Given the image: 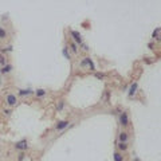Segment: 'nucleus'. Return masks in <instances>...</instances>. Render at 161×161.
<instances>
[{
	"instance_id": "nucleus-13",
	"label": "nucleus",
	"mask_w": 161,
	"mask_h": 161,
	"mask_svg": "<svg viewBox=\"0 0 161 161\" xmlns=\"http://www.w3.org/2000/svg\"><path fill=\"white\" fill-rule=\"evenodd\" d=\"M113 161H124V154H122L121 152L115 150L113 153Z\"/></svg>"
},
{
	"instance_id": "nucleus-2",
	"label": "nucleus",
	"mask_w": 161,
	"mask_h": 161,
	"mask_svg": "<svg viewBox=\"0 0 161 161\" xmlns=\"http://www.w3.org/2000/svg\"><path fill=\"white\" fill-rule=\"evenodd\" d=\"M81 67H87L90 71H93V73H95V66H94V62H93V59L91 58H83L82 60H81Z\"/></svg>"
},
{
	"instance_id": "nucleus-5",
	"label": "nucleus",
	"mask_w": 161,
	"mask_h": 161,
	"mask_svg": "<svg viewBox=\"0 0 161 161\" xmlns=\"http://www.w3.org/2000/svg\"><path fill=\"white\" fill-rule=\"evenodd\" d=\"M28 148H30V145H28V141L26 140V138L20 140V141H18L15 144V149L16 150H20V152H24V150H27Z\"/></svg>"
},
{
	"instance_id": "nucleus-24",
	"label": "nucleus",
	"mask_w": 161,
	"mask_h": 161,
	"mask_svg": "<svg viewBox=\"0 0 161 161\" xmlns=\"http://www.w3.org/2000/svg\"><path fill=\"white\" fill-rule=\"evenodd\" d=\"M24 156H26V154H24V152H22V153L19 154V158H18V160H19V161H22V160L24 158Z\"/></svg>"
},
{
	"instance_id": "nucleus-15",
	"label": "nucleus",
	"mask_w": 161,
	"mask_h": 161,
	"mask_svg": "<svg viewBox=\"0 0 161 161\" xmlns=\"http://www.w3.org/2000/svg\"><path fill=\"white\" fill-rule=\"evenodd\" d=\"M55 109H56V111H63V109H65V101L63 99H59L58 102H56V105H55Z\"/></svg>"
},
{
	"instance_id": "nucleus-7",
	"label": "nucleus",
	"mask_w": 161,
	"mask_h": 161,
	"mask_svg": "<svg viewBox=\"0 0 161 161\" xmlns=\"http://www.w3.org/2000/svg\"><path fill=\"white\" fill-rule=\"evenodd\" d=\"M137 90H138V82L134 81V82L130 83L129 91H128V97H129V98H133L134 95H136V93H137Z\"/></svg>"
},
{
	"instance_id": "nucleus-3",
	"label": "nucleus",
	"mask_w": 161,
	"mask_h": 161,
	"mask_svg": "<svg viewBox=\"0 0 161 161\" xmlns=\"http://www.w3.org/2000/svg\"><path fill=\"white\" fill-rule=\"evenodd\" d=\"M70 36L73 38V42H74L75 44L81 46V44L83 43V38H82V35H81L78 31H75V30H70Z\"/></svg>"
},
{
	"instance_id": "nucleus-11",
	"label": "nucleus",
	"mask_w": 161,
	"mask_h": 161,
	"mask_svg": "<svg viewBox=\"0 0 161 161\" xmlns=\"http://www.w3.org/2000/svg\"><path fill=\"white\" fill-rule=\"evenodd\" d=\"M62 55L67 59V60H71V52H70V50H69V46H65V47L62 48Z\"/></svg>"
},
{
	"instance_id": "nucleus-6",
	"label": "nucleus",
	"mask_w": 161,
	"mask_h": 161,
	"mask_svg": "<svg viewBox=\"0 0 161 161\" xmlns=\"http://www.w3.org/2000/svg\"><path fill=\"white\" fill-rule=\"evenodd\" d=\"M69 125H70V121H69V120H62V121H58L55 124L54 129L56 130V132H62V130H65L66 128H69Z\"/></svg>"
},
{
	"instance_id": "nucleus-8",
	"label": "nucleus",
	"mask_w": 161,
	"mask_h": 161,
	"mask_svg": "<svg viewBox=\"0 0 161 161\" xmlns=\"http://www.w3.org/2000/svg\"><path fill=\"white\" fill-rule=\"evenodd\" d=\"M35 94V90H32V89H19L18 90V95L19 97H28V95H34Z\"/></svg>"
},
{
	"instance_id": "nucleus-21",
	"label": "nucleus",
	"mask_w": 161,
	"mask_h": 161,
	"mask_svg": "<svg viewBox=\"0 0 161 161\" xmlns=\"http://www.w3.org/2000/svg\"><path fill=\"white\" fill-rule=\"evenodd\" d=\"M5 65H7V58L4 55L0 54V67H4Z\"/></svg>"
},
{
	"instance_id": "nucleus-23",
	"label": "nucleus",
	"mask_w": 161,
	"mask_h": 161,
	"mask_svg": "<svg viewBox=\"0 0 161 161\" xmlns=\"http://www.w3.org/2000/svg\"><path fill=\"white\" fill-rule=\"evenodd\" d=\"M81 47H82V50H83V51H89V50H90V48H89V46H87V44L85 43V42H83V43L81 44Z\"/></svg>"
},
{
	"instance_id": "nucleus-25",
	"label": "nucleus",
	"mask_w": 161,
	"mask_h": 161,
	"mask_svg": "<svg viewBox=\"0 0 161 161\" xmlns=\"http://www.w3.org/2000/svg\"><path fill=\"white\" fill-rule=\"evenodd\" d=\"M148 47H149V48H154V42H149V43H148Z\"/></svg>"
},
{
	"instance_id": "nucleus-4",
	"label": "nucleus",
	"mask_w": 161,
	"mask_h": 161,
	"mask_svg": "<svg viewBox=\"0 0 161 161\" xmlns=\"http://www.w3.org/2000/svg\"><path fill=\"white\" fill-rule=\"evenodd\" d=\"M5 105L8 107H14L18 105V97L15 94H7L5 97Z\"/></svg>"
},
{
	"instance_id": "nucleus-26",
	"label": "nucleus",
	"mask_w": 161,
	"mask_h": 161,
	"mask_svg": "<svg viewBox=\"0 0 161 161\" xmlns=\"http://www.w3.org/2000/svg\"><path fill=\"white\" fill-rule=\"evenodd\" d=\"M133 161H141V160H140V158H137V157H134V158H133Z\"/></svg>"
},
{
	"instance_id": "nucleus-17",
	"label": "nucleus",
	"mask_w": 161,
	"mask_h": 161,
	"mask_svg": "<svg viewBox=\"0 0 161 161\" xmlns=\"http://www.w3.org/2000/svg\"><path fill=\"white\" fill-rule=\"evenodd\" d=\"M46 94H47V91L44 90V89H38V90H35V95L38 98H43V97H46Z\"/></svg>"
},
{
	"instance_id": "nucleus-22",
	"label": "nucleus",
	"mask_w": 161,
	"mask_h": 161,
	"mask_svg": "<svg viewBox=\"0 0 161 161\" xmlns=\"http://www.w3.org/2000/svg\"><path fill=\"white\" fill-rule=\"evenodd\" d=\"M4 114H5L7 117H10V115L12 114V109H11V107H7V109H4Z\"/></svg>"
},
{
	"instance_id": "nucleus-19",
	"label": "nucleus",
	"mask_w": 161,
	"mask_h": 161,
	"mask_svg": "<svg viewBox=\"0 0 161 161\" xmlns=\"http://www.w3.org/2000/svg\"><path fill=\"white\" fill-rule=\"evenodd\" d=\"M7 36H8V32L5 31V28H4V27H1V26H0V40L7 39Z\"/></svg>"
},
{
	"instance_id": "nucleus-20",
	"label": "nucleus",
	"mask_w": 161,
	"mask_h": 161,
	"mask_svg": "<svg viewBox=\"0 0 161 161\" xmlns=\"http://www.w3.org/2000/svg\"><path fill=\"white\" fill-rule=\"evenodd\" d=\"M94 77H95L97 79H99V81H103L106 75L103 74V73H99V71H97V73H94Z\"/></svg>"
},
{
	"instance_id": "nucleus-9",
	"label": "nucleus",
	"mask_w": 161,
	"mask_h": 161,
	"mask_svg": "<svg viewBox=\"0 0 161 161\" xmlns=\"http://www.w3.org/2000/svg\"><path fill=\"white\" fill-rule=\"evenodd\" d=\"M129 141V133L125 132V130H122L118 133V142H128Z\"/></svg>"
},
{
	"instance_id": "nucleus-12",
	"label": "nucleus",
	"mask_w": 161,
	"mask_h": 161,
	"mask_svg": "<svg viewBox=\"0 0 161 161\" xmlns=\"http://www.w3.org/2000/svg\"><path fill=\"white\" fill-rule=\"evenodd\" d=\"M118 152H126V150L129 149V145H128V142H118Z\"/></svg>"
},
{
	"instance_id": "nucleus-18",
	"label": "nucleus",
	"mask_w": 161,
	"mask_h": 161,
	"mask_svg": "<svg viewBox=\"0 0 161 161\" xmlns=\"http://www.w3.org/2000/svg\"><path fill=\"white\" fill-rule=\"evenodd\" d=\"M158 34H161V27H157L153 32H152V38H153V39H157V40H161V38L158 36Z\"/></svg>"
},
{
	"instance_id": "nucleus-16",
	"label": "nucleus",
	"mask_w": 161,
	"mask_h": 161,
	"mask_svg": "<svg viewBox=\"0 0 161 161\" xmlns=\"http://www.w3.org/2000/svg\"><path fill=\"white\" fill-rule=\"evenodd\" d=\"M12 50H14V46H12V44H8V46H5V47L0 48V54L4 55L5 52H12Z\"/></svg>"
},
{
	"instance_id": "nucleus-1",
	"label": "nucleus",
	"mask_w": 161,
	"mask_h": 161,
	"mask_svg": "<svg viewBox=\"0 0 161 161\" xmlns=\"http://www.w3.org/2000/svg\"><path fill=\"white\" fill-rule=\"evenodd\" d=\"M118 122L122 128H126L129 126V113L128 111H121L120 115H118Z\"/></svg>"
},
{
	"instance_id": "nucleus-14",
	"label": "nucleus",
	"mask_w": 161,
	"mask_h": 161,
	"mask_svg": "<svg viewBox=\"0 0 161 161\" xmlns=\"http://www.w3.org/2000/svg\"><path fill=\"white\" fill-rule=\"evenodd\" d=\"M69 50H70V52H73V54H78V44H75L74 42H71V43H69Z\"/></svg>"
},
{
	"instance_id": "nucleus-10",
	"label": "nucleus",
	"mask_w": 161,
	"mask_h": 161,
	"mask_svg": "<svg viewBox=\"0 0 161 161\" xmlns=\"http://www.w3.org/2000/svg\"><path fill=\"white\" fill-rule=\"evenodd\" d=\"M12 65H10V63H7L4 67H0V75H7V74H10L12 71Z\"/></svg>"
}]
</instances>
